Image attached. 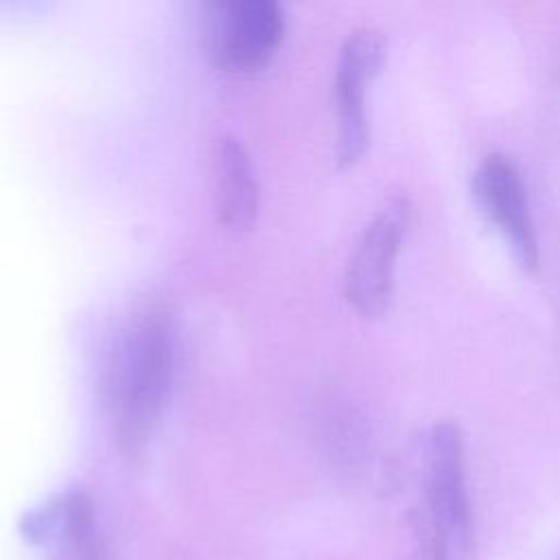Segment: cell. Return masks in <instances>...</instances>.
Instances as JSON below:
<instances>
[{"instance_id": "cell-3", "label": "cell", "mask_w": 560, "mask_h": 560, "mask_svg": "<svg viewBox=\"0 0 560 560\" xmlns=\"http://www.w3.org/2000/svg\"><path fill=\"white\" fill-rule=\"evenodd\" d=\"M411 217L409 199L389 197L368 221L343 269V295L365 317L381 315L394 289V269Z\"/></svg>"}, {"instance_id": "cell-2", "label": "cell", "mask_w": 560, "mask_h": 560, "mask_svg": "<svg viewBox=\"0 0 560 560\" xmlns=\"http://www.w3.org/2000/svg\"><path fill=\"white\" fill-rule=\"evenodd\" d=\"M416 532L422 560H470L472 508L464 438L451 420L433 422L420 446Z\"/></svg>"}, {"instance_id": "cell-4", "label": "cell", "mask_w": 560, "mask_h": 560, "mask_svg": "<svg viewBox=\"0 0 560 560\" xmlns=\"http://www.w3.org/2000/svg\"><path fill=\"white\" fill-rule=\"evenodd\" d=\"M387 42L374 26L350 31L339 48L335 70V158L339 166H350L368 149L370 125L365 112V92L385 61Z\"/></svg>"}, {"instance_id": "cell-7", "label": "cell", "mask_w": 560, "mask_h": 560, "mask_svg": "<svg viewBox=\"0 0 560 560\" xmlns=\"http://www.w3.org/2000/svg\"><path fill=\"white\" fill-rule=\"evenodd\" d=\"M214 208L228 228H249L258 212L260 188L243 142L223 133L214 142Z\"/></svg>"}, {"instance_id": "cell-6", "label": "cell", "mask_w": 560, "mask_h": 560, "mask_svg": "<svg viewBox=\"0 0 560 560\" xmlns=\"http://www.w3.org/2000/svg\"><path fill=\"white\" fill-rule=\"evenodd\" d=\"M284 35V11L276 0H225L208 9L206 42L210 55L225 66L265 63Z\"/></svg>"}, {"instance_id": "cell-5", "label": "cell", "mask_w": 560, "mask_h": 560, "mask_svg": "<svg viewBox=\"0 0 560 560\" xmlns=\"http://www.w3.org/2000/svg\"><path fill=\"white\" fill-rule=\"evenodd\" d=\"M472 195L488 221L510 243L518 265L534 271L540 260L538 234L518 166L503 153L486 155L472 173Z\"/></svg>"}, {"instance_id": "cell-1", "label": "cell", "mask_w": 560, "mask_h": 560, "mask_svg": "<svg viewBox=\"0 0 560 560\" xmlns=\"http://www.w3.org/2000/svg\"><path fill=\"white\" fill-rule=\"evenodd\" d=\"M173 326L168 313L149 304L120 328L107 363V405L125 451L140 448L151 435L171 383Z\"/></svg>"}]
</instances>
